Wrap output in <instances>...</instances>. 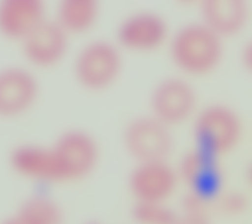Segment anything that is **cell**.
Segmentation results:
<instances>
[{
  "label": "cell",
  "instance_id": "obj_7",
  "mask_svg": "<svg viewBox=\"0 0 252 224\" xmlns=\"http://www.w3.org/2000/svg\"><path fill=\"white\" fill-rule=\"evenodd\" d=\"M171 34L167 20L161 14L136 12L120 23L115 42L124 52L154 53L168 45Z\"/></svg>",
  "mask_w": 252,
  "mask_h": 224
},
{
  "label": "cell",
  "instance_id": "obj_4",
  "mask_svg": "<svg viewBox=\"0 0 252 224\" xmlns=\"http://www.w3.org/2000/svg\"><path fill=\"white\" fill-rule=\"evenodd\" d=\"M124 67V51L116 42L95 39L83 45L76 53L73 74L84 90L102 92L119 81Z\"/></svg>",
  "mask_w": 252,
  "mask_h": 224
},
{
  "label": "cell",
  "instance_id": "obj_11",
  "mask_svg": "<svg viewBox=\"0 0 252 224\" xmlns=\"http://www.w3.org/2000/svg\"><path fill=\"white\" fill-rule=\"evenodd\" d=\"M46 20V8L42 1L0 2V35L6 39L21 43Z\"/></svg>",
  "mask_w": 252,
  "mask_h": 224
},
{
  "label": "cell",
  "instance_id": "obj_5",
  "mask_svg": "<svg viewBox=\"0 0 252 224\" xmlns=\"http://www.w3.org/2000/svg\"><path fill=\"white\" fill-rule=\"evenodd\" d=\"M149 103L150 115L172 129L192 121L200 108L195 87L189 79L180 75L156 84Z\"/></svg>",
  "mask_w": 252,
  "mask_h": 224
},
{
  "label": "cell",
  "instance_id": "obj_10",
  "mask_svg": "<svg viewBox=\"0 0 252 224\" xmlns=\"http://www.w3.org/2000/svg\"><path fill=\"white\" fill-rule=\"evenodd\" d=\"M70 39L55 20L47 19L21 42L23 56L32 67L52 69L65 59Z\"/></svg>",
  "mask_w": 252,
  "mask_h": 224
},
{
  "label": "cell",
  "instance_id": "obj_3",
  "mask_svg": "<svg viewBox=\"0 0 252 224\" xmlns=\"http://www.w3.org/2000/svg\"><path fill=\"white\" fill-rule=\"evenodd\" d=\"M243 132L241 116L224 104H211L199 108L192 120L195 147L217 159L236 150Z\"/></svg>",
  "mask_w": 252,
  "mask_h": 224
},
{
  "label": "cell",
  "instance_id": "obj_20",
  "mask_svg": "<svg viewBox=\"0 0 252 224\" xmlns=\"http://www.w3.org/2000/svg\"></svg>",
  "mask_w": 252,
  "mask_h": 224
},
{
  "label": "cell",
  "instance_id": "obj_17",
  "mask_svg": "<svg viewBox=\"0 0 252 224\" xmlns=\"http://www.w3.org/2000/svg\"><path fill=\"white\" fill-rule=\"evenodd\" d=\"M218 209L225 215H237L246 208V199L237 193L224 194L216 202Z\"/></svg>",
  "mask_w": 252,
  "mask_h": 224
},
{
  "label": "cell",
  "instance_id": "obj_18",
  "mask_svg": "<svg viewBox=\"0 0 252 224\" xmlns=\"http://www.w3.org/2000/svg\"><path fill=\"white\" fill-rule=\"evenodd\" d=\"M174 224H212L206 215L183 213L179 215Z\"/></svg>",
  "mask_w": 252,
  "mask_h": 224
},
{
  "label": "cell",
  "instance_id": "obj_16",
  "mask_svg": "<svg viewBox=\"0 0 252 224\" xmlns=\"http://www.w3.org/2000/svg\"><path fill=\"white\" fill-rule=\"evenodd\" d=\"M178 217L168 202H135L132 209L136 224H174Z\"/></svg>",
  "mask_w": 252,
  "mask_h": 224
},
{
  "label": "cell",
  "instance_id": "obj_8",
  "mask_svg": "<svg viewBox=\"0 0 252 224\" xmlns=\"http://www.w3.org/2000/svg\"><path fill=\"white\" fill-rule=\"evenodd\" d=\"M180 185L175 167L169 161L136 163L127 181L136 202H168Z\"/></svg>",
  "mask_w": 252,
  "mask_h": 224
},
{
  "label": "cell",
  "instance_id": "obj_2",
  "mask_svg": "<svg viewBox=\"0 0 252 224\" xmlns=\"http://www.w3.org/2000/svg\"><path fill=\"white\" fill-rule=\"evenodd\" d=\"M167 45L174 68L189 80L213 74L224 59V40L200 21L178 28Z\"/></svg>",
  "mask_w": 252,
  "mask_h": 224
},
{
  "label": "cell",
  "instance_id": "obj_1",
  "mask_svg": "<svg viewBox=\"0 0 252 224\" xmlns=\"http://www.w3.org/2000/svg\"><path fill=\"white\" fill-rule=\"evenodd\" d=\"M101 157L98 143L83 131H69L50 146L23 145L14 149L10 165L15 173L41 184H69L94 172Z\"/></svg>",
  "mask_w": 252,
  "mask_h": 224
},
{
  "label": "cell",
  "instance_id": "obj_19",
  "mask_svg": "<svg viewBox=\"0 0 252 224\" xmlns=\"http://www.w3.org/2000/svg\"><path fill=\"white\" fill-rule=\"evenodd\" d=\"M241 65L247 70H252V48L251 43H247L242 48L241 51Z\"/></svg>",
  "mask_w": 252,
  "mask_h": 224
},
{
  "label": "cell",
  "instance_id": "obj_14",
  "mask_svg": "<svg viewBox=\"0 0 252 224\" xmlns=\"http://www.w3.org/2000/svg\"><path fill=\"white\" fill-rule=\"evenodd\" d=\"M100 14V3L95 0H64L58 4L55 21L69 36H78L95 28Z\"/></svg>",
  "mask_w": 252,
  "mask_h": 224
},
{
  "label": "cell",
  "instance_id": "obj_12",
  "mask_svg": "<svg viewBox=\"0 0 252 224\" xmlns=\"http://www.w3.org/2000/svg\"><path fill=\"white\" fill-rule=\"evenodd\" d=\"M199 13V21L224 41L240 35L249 22V8L244 0H205Z\"/></svg>",
  "mask_w": 252,
  "mask_h": 224
},
{
  "label": "cell",
  "instance_id": "obj_9",
  "mask_svg": "<svg viewBox=\"0 0 252 224\" xmlns=\"http://www.w3.org/2000/svg\"><path fill=\"white\" fill-rule=\"evenodd\" d=\"M39 84L30 69L10 66L0 70V118L26 115L36 104Z\"/></svg>",
  "mask_w": 252,
  "mask_h": 224
},
{
  "label": "cell",
  "instance_id": "obj_13",
  "mask_svg": "<svg viewBox=\"0 0 252 224\" xmlns=\"http://www.w3.org/2000/svg\"><path fill=\"white\" fill-rule=\"evenodd\" d=\"M218 161L194 146L184 154L178 165L174 166L180 184H185L189 191L212 196L220 181Z\"/></svg>",
  "mask_w": 252,
  "mask_h": 224
},
{
  "label": "cell",
  "instance_id": "obj_15",
  "mask_svg": "<svg viewBox=\"0 0 252 224\" xmlns=\"http://www.w3.org/2000/svg\"><path fill=\"white\" fill-rule=\"evenodd\" d=\"M62 207L54 200L37 195L26 199L0 224H64Z\"/></svg>",
  "mask_w": 252,
  "mask_h": 224
},
{
  "label": "cell",
  "instance_id": "obj_6",
  "mask_svg": "<svg viewBox=\"0 0 252 224\" xmlns=\"http://www.w3.org/2000/svg\"><path fill=\"white\" fill-rule=\"evenodd\" d=\"M123 143L136 163L169 161L175 145L173 129L150 114L129 121Z\"/></svg>",
  "mask_w": 252,
  "mask_h": 224
}]
</instances>
